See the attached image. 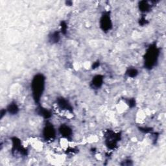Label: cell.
<instances>
[{
  "label": "cell",
  "mask_w": 166,
  "mask_h": 166,
  "mask_svg": "<svg viewBox=\"0 0 166 166\" xmlns=\"http://www.w3.org/2000/svg\"><path fill=\"white\" fill-rule=\"evenodd\" d=\"M19 111V107L16 102H11L7 108V112L11 115L17 114Z\"/></svg>",
  "instance_id": "cell-9"
},
{
  "label": "cell",
  "mask_w": 166,
  "mask_h": 166,
  "mask_svg": "<svg viewBox=\"0 0 166 166\" xmlns=\"http://www.w3.org/2000/svg\"><path fill=\"white\" fill-rule=\"evenodd\" d=\"M126 74L127 75L128 77H129L134 78V77H136L138 75V72L136 68H129L126 72Z\"/></svg>",
  "instance_id": "cell-13"
},
{
  "label": "cell",
  "mask_w": 166,
  "mask_h": 166,
  "mask_svg": "<svg viewBox=\"0 0 166 166\" xmlns=\"http://www.w3.org/2000/svg\"><path fill=\"white\" fill-rule=\"evenodd\" d=\"M102 83H103V77L97 75L93 78L91 84L93 88L97 89L102 85Z\"/></svg>",
  "instance_id": "cell-8"
},
{
  "label": "cell",
  "mask_w": 166,
  "mask_h": 166,
  "mask_svg": "<svg viewBox=\"0 0 166 166\" xmlns=\"http://www.w3.org/2000/svg\"><path fill=\"white\" fill-rule=\"evenodd\" d=\"M67 30V25L65 22H62L61 25V32L62 34H66Z\"/></svg>",
  "instance_id": "cell-14"
},
{
  "label": "cell",
  "mask_w": 166,
  "mask_h": 166,
  "mask_svg": "<svg viewBox=\"0 0 166 166\" xmlns=\"http://www.w3.org/2000/svg\"><path fill=\"white\" fill-rule=\"evenodd\" d=\"M43 137L46 141H51L54 140L56 136V131L52 124L47 123L43 129Z\"/></svg>",
  "instance_id": "cell-3"
},
{
  "label": "cell",
  "mask_w": 166,
  "mask_h": 166,
  "mask_svg": "<svg viewBox=\"0 0 166 166\" xmlns=\"http://www.w3.org/2000/svg\"><path fill=\"white\" fill-rule=\"evenodd\" d=\"M140 9L141 12H147L149 11V10L150 9V7H151V5H150L148 2H141L140 3Z\"/></svg>",
  "instance_id": "cell-11"
},
{
  "label": "cell",
  "mask_w": 166,
  "mask_h": 166,
  "mask_svg": "<svg viewBox=\"0 0 166 166\" xmlns=\"http://www.w3.org/2000/svg\"><path fill=\"white\" fill-rule=\"evenodd\" d=\"M140 24H141V26H144L147 24V20L145 18H142L140 20Z\"/></svg>",
  "instance_id": "cell-15"
},
{
  "label": "cell",
  "mask_w": 166,
  "mask_h": 166,
  "mask_svg": "<svg viewBox=\"0 0 166 166\" xmlns=\"http://www.w3.org/2000/svg\"><path fill=\"white\" fill-rule=\"evenodd\" d=\"M100 27L101 29L107 32L110 31L112 27V22L111 18H110V13L108 12H105L102 15V17L100 19Z\"/></svg>",
  "instance_id": "cell-4"
},
{
  "label": "cell",
  "mask_w": 166,
  "mask_h": 166,
  "mask_svg": "<svg viewBox=\"0 0 166 166\" xmlns=\"http://www.w3.org/2000/svg\"><path fill=\"white\" fill-rule=\"evenodd\" d=\"M99 66V62H95L94 64L93 65V69H96V68H97Z\"/></svg>",
  "instance_id": "cell-16"
},
{
  "label": "cell",
  "mask_w": 166,
  "mask_h": 166,
  "mask_svg": "<svg viewBox=\"0 0 166 166\" xmlns=\"http://www.w3.org/2000/svg\"><path fill=\"white\" fill-rule=\"evenodd\" d=\"M118 140H119V136H118V134H116L114 133H112V134H109L108 138H107V145L108 148L111 149H115L117 145Z\"/></svg>",
  "instance_id": "cell-6"
},
{
  "label": "cell",
  "mask_w": 166,
  "mask_h": 166,
  "mask_svg": "<svg viewBox=\"0 0 166 166\" xmlns=\"http://www.w3.org/2000/svg\"><path fill=\"white\" fill-rule=\"evenodd\" d=\"M160 55V50L156 45H150L147 50L144 57V64L146 68L152 69L158 62Z\"/></svg>",
  "instance_id": "cell-2"
},
{
  "label": "cell",
  "mask_w": 166,
  "mask_h": 166,
  "mask_svg": "<svg viewBox=\"0 0 166 166\" xmlns=\"http://www.w3.org/2000/svg\"><path fill=\"white\" fill-rule=\"evenodd\" d=\"M59 132L61 135L66 139H70L73 134L72 129L69 126L65 125L60 126V127L59 128Z\"/></svg>",
  "instance_id": "cell-7"
},
{
  "label": "cell",
  "mask_w": 166,
  "mask_h": 166,
  "mask_svg": "<svg viewBox=\"0 0 166 166\" xmlns=\"http://www.w3.org/2000/svg\"><path fill=\"white\" fill-rule=\"evenodd\" d=\"M57 105L59 111L62 112H68L69 113L73 112V108L71 104L64 98H59L57 100Z\"/></svg>",
  "instance_id": "cell-5"
},
{
  "label": "cell",
  "mask_w": 166,
  "mask_h": 166,
  "mask_svg": "<svg viewBox=\"0 0 166 166\" xmlns=\"http://www.w3.org/2000/svg\"><path fill=\"white\" fill-rule=\"evenodd\" d=\"M38 114L40 115L43 117L45 118V119H49V118L51 116V112L50 110H47V108H43V107H39L38 109Z\"/></svg>",
  "instance_id": "cell-10"
},
{
  "label": "cell",
  "mask_w": 166,
  "mask_h": 166,
  "mask_svg": "<svg viewBox=\"0 0 166 166\" xmlns=\"http://www.w3.org/2000/svg\"><path fill=\"white\" fill-rule=\"evenodd\" d=\"M45 78L42 74L36 75L31 82L33 97L36 103H39L45 90Z\"/></svg>",
  "instance_id": "cell-1"
},
{
  "label": "cell",
  "mask_w": 166,
  "mask_h": 166,
  "mask_svg": "<svg viewBox=\"0 0 166 166\" xmlns=\"http://www.w3.org/2000/svg\"><path fill=\"white\" fill-rule=\"evenodd\" d=\"M50 41L51 43H57L60 40V34L59 32L55 31V32L51 33V35L49 36Z\"/></svg>",
  "instance_id": "cell-12"
}]
</instances>
